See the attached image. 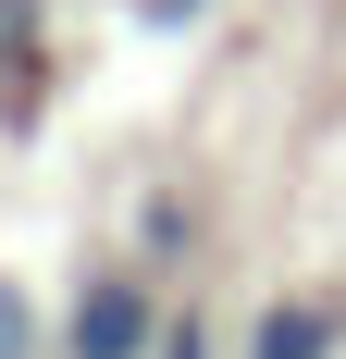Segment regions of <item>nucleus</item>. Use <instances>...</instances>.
<instances>
[{"instance_id": "obj_3", "label": "nucleus", "mask_w": 346, "mask_h": 359, "mask_svg": "<svg viewBox=\"0 0 346 359\" xmlns=\"http://www.w3.org/2000/svg\"><path fill=\"white\" fill-rule=\"evenodd\" d=\"M0 359H37V310H25V285H0Z\"/></svg>"}, {"instance_id": "obj_1", "label": "nucleus", "mask_w": 346, "mask_h": 359, "mask_svg": "<svg viewBox=\"0 0 346 359\" xmlns=\"http://www.w3.org/2000/svg\"><path fill=\"white\" fill-rule=\"evenodd\" d=\"M62 359H161V310H148L137 273H87V285H74Z\"/></svg>"}, {"instance_id": "obj_4", "label": "nucleus", "mask_w": 346, "mask_h": 359, "mask_svg": "<svg viewBox=\"0 0 346 359\" xmlns=\"http://www.w3.org/2000/svg\"><path fill=\"white\" fill-rule=\"evenodd\" d=\"M161 359H210V347H198V323H186V334H173V347H161Z\"/></svg>"}, {"instance_id": "obj_2", "label": "nucleus", "mask_w": 346, "mask_h": 359, "mask_svg": "<svg viewBox=\"0 0 346 359\" xmlns=\"http://www.w3.org/2000/svg\"><path fill=\"white\" fill-rule=\"evenodd\" d=\"M334 347H346L334 297H272V310L247 323V359H334Z\"/></svg>"}]
</instances>
